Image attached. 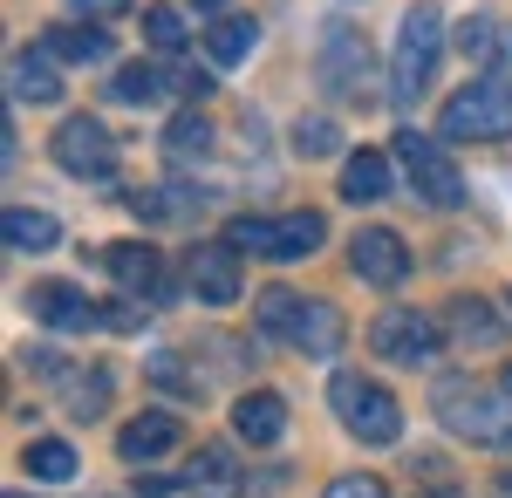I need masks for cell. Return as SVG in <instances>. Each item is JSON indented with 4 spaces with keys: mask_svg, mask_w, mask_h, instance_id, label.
Returning <instances> with one entry per match:
<instances>
[{
    "mask_svg": "<svg viewBox=\"0 0 512 498\" xmlns=\"http://www.w3.org/2000/svg\"><path fill=\"white\" fill-rule=\"evenodd\" d=\"M7 498H21V492H7Z\"/></svg>",
    "mask_w": 512,
    "mask_h": 498,
    "instance_id": "42",
    "label": "cell"
},
{
    "mask_svg": "<svg viewBox=\"0 0 512 498\" xmlns=\"http://www.w3.org/2000/svg\"><path fill=\"white\" fill-rule=\"evenodd\" d=\"M212 144H219V137H212V123H205L198 110H178L171 123H164V157H171V164H205Z\"/></svg>",
    "mask_w": 512,
    "mask_h": 498,
    "instance_id": "25",
    "label": "cell"
},
{
    "mask_svg": "<svg viewBox=\"0 0 512 498\" xmlns=\"http://www.w3.org/2000/svg\"><path fill=\"white\" fill-rule=\"evenodd\" d=\"M335 144H342V130H335L328 116H301V123H294V151L301 157H328Z\"/></svg>",
    "mask_w": 512,
    "mask_h": 498,
    "instance_id": "32",
    "label": "cell"
},
{
    "mask_svg": "<svg viewBox=\"0 0 512 498\" xmlns=\"http://www.w3.org/2000/svg\"><path fill=\"white\" fill-rule=\"evenodd\" d=\"M321 89H335V96H362L369 89V48H362V35H349V28L321 35Z\"/></svg>",
    "mask_w": 512,
    "mask_h": 498,
    "instance_id": "12",
    "label": "cell"
},
{
    "mask_svg": "<svg viewBox=\"0 0 512 498\" xmlns=\"http://www.w3.org/2000/svg\"><path fill=\"white\" fill-rule=\"evenodd\" d=\"M301 294H287V287H267V294H260V328H267V335H280V342H294V321H301Z\"/></svg>",
    "mask_w": 512,
    "mask_h": 498,
    "instance_id": "30",
    "label": "cell"
},
{
    "mask_svg": "<svg viewBox=\"0 0 512 498\" xmlns=\"http://www.w3.org/2000/svg\"><path fill=\"white\" fill-rule=\"evenodd\" d=\"M321 498H390V485H383L376 471H342V478H328Z\"/></svg>",
    "mask_w": 512,
    "mask_h": 498,
    "instance_id": "34",
    "label": "cell"
},
{
    "mask_svg": "<svg viewBox=\"0 0 512 498\" xmlns=\"http://www.w3.org/2000/svg\"><path fill=\"white\" fill-rule=\"evenodd\" d=\"M437 137L444 144H499V137H512V82L485 76L472 89H458L437 116Z\"/></svg>",
    "mask_w": 512,
    "mask_h": 498,
    "instance_id": "3",
    "label": "cell"
},
{
    "mask_svg": "<svg viewBox=\"0 0 512 498\" xmlns=\"http://www.w3.org/2000/svg\"><path fill=\"white\" fill-rule=\"evenodd\" d=\"M48 55H62V62H110V35H103V21H55L48 41H41Z\"/></svg>",
    "mask_w": 512,
    "mask_h": 498,
    "instance_id": "21",
    "label": "cell"
},
{
    "mask_svg": "<svg viewBox=\"0 0 512 498\" xmlns=\"http://www.w3.org/2000/svg\"><path fill=\"white\" fill-rule=\"evenodd\" d=\"M369 348L383 362H396V369H424V362H437V348H444V328H437L424 307H383L369 321Z\"/></svg>",
    "mask_w": 512,
    "mask_h": 498,
    "instance_id": "6",
    "label": "cell"
},
{
    "mask_svg": "<svg viewBox=\"0 0 512 498\" xmlns=\"http://www.w3.org/2000/svg\"><path fill=\"white\" fill-rule=\"evenodd\" d=\"M151 383H158V389H178V396H192V403L205 396V383H198L192 369H178V355H151Z\"/></svg>",
    "mask_w": 512,
    "mask_h": 498,
    "instance_id": "33",
    "label": "cell"
},
{
    "mask_svg": "<svg viewBox=\"0 0 512 498\" xmlns=\"http://www.w3.org/2000/svg\"><path fill=\"white\" fill-rule=\"evenodd\" d=\"M164 96H171V69H158V62H123L110 76V103H123V110H151Z\"/></svg>",
    "mask_w": 512,
    "mask_h": 498,
    "instance_id": "19",
    "label": "cell"
},
{
    "mask_svg": "<svg viewBox=\"0 0 512 498\" xmlns=\"http://www.w3.org/2000/svg\"><path fill=\"white\" fill-rule=\"evenodd\" d=\"M69 7H76V14H110L117 0H69Z\"/></svg>",
    "mask_w": 512,
    "mask_h": 498,
    "instance_id": "38",
    "label": "cell"
},
{
    "mask_svg": "<svg viewBox=\"0 0 512 498\" xmlns=\"http://www.w3.org/2000/svg\"><path fill=\"white\" fill-rule=\"evenodd\" d=\"M7 89H14V103H55V96H62L55 55H48V48H14V55H7Z\"/></svg>",
    "mask_w": 512,
    "mask_h": 498,
    "instance_id": "15",
    "label": "cell"
},
{
    "mask_svg": "<svg viewBox=\"0 0 512 498\" xmlns=\"http://www.w3.org/2000/svg\"><path fill=\"white\" fill-rule=\"evenodd\" d=\"M144 314H151L144 301H110V314H103V328H117V335H130V328H144Z\"/></svg>",
    "mask_w": 512,
    "mask_h": 498,
    "instance_id": "37",
    "label": "cell"
},
{
    "mask_svg": "<svg viewBox=\"0 0 512 498\" xmlns=\"http://www.w3.org/2000/svg\"><path fill=\"white\" fill-rule=\"evenodd\" d=\"M103 267H110V280H117L123 301H144V307L171 301V273H164L158 246H144V239H117V246H103Z\"/></svg>",
    "mask_w": 512,
    "mask_h": 498,
    "instance_id": "7",
    "label": "cell"
},
{
    "mask_svg": "<svg viewBox=\"0 0 512 498\" xmlns=\"http://www.w3.org/2000/svg\"><path fill=\"white\" fill-rule=\"evenodd\" d=\"M342 198H349V205H383V198H390V157L355 151L349 164H342Z\"/></svg>",
    "mask_w": 512,
    "mask_h": 498,
    "instance_id": "24",
    "label": "cell"
},
{
    "mask_svg": "<svg viewBox=\"0 0 512 498\" xmlns=\"http://www.w3.org/2000/svg\"><path fill=\"white\" fill-rule=\"evenodd\" d=\"M0 239H7V253H48L62 239V226L48 212H35V205H7L0 212Z\"/></svg>",
    "mask_w": 512,
    "mask_h": 498,
    "instance_id": "23",
    "label": "cell"
},
{
    "mask_svg": "<svg viewBox=\"0 0 512 498\" xmlns=\"http://www.w3.org/2000/svg\"><path fill=\"white\" fill-rule=\"evenodd\" d=\"M192 498H246V471L226 444H198L192 464H185V478H178Z\"/></svg>",
    "mask_w": 512,
    "mask_h": 498,
    "instance_id": "13",
    "label": "cell"
},
{
    "mask_svg": "<svg viewBox=\"0 0 512 498\" xmlns=\"http://www.w3.org/2000/svg\"><path fill=\"white\" fill-rule=\"evenodd\" d=\"M233 430L246 437V444H280V430H287V403H280L274 389L239 396V403H233Z\"/></svg>",
    "mask_w": 512,
    "mask_h": 498,
    "instance_id": "20",
    "label": "cell"
},
{
    "mask_svg": "<svg viewBox=\"0 0 512 498\" xmlns=\"http://www.w3.org/2000/svg\"><path fill=\"white\" fill-rule=\"evenodd\" d=\"M55 164L82 178V185H103L110 171H117V137L96 123V116H69L62 130H55Z\"/></svg>",
    "mask_w": 512,
    "mask_h": 498,
    "instance_id": "8",
    "label": "cell"
},
{
    "mask_svg": "<svg viewBox=\"0 0 512 498\" xmlns=\"http://www.w3.org/2000/svg\"><path fill=\"white\" fill-rule=\"evenodd\" d=\"M458 48H465V62H478V69H499V62H506L512 55V41H506V21H499V14H465V21H458Z\"/></svg>",
    "mask_w": 512,
    "mask_h": 498,
    "instance_id": "22",
    "label": "cell"
},
{
    "mask_svg": "<svg viewBox=\"0 0 512 498\" xmlns=\"http://www.w3.org/2000/svg\"><path fill=\"white\" fill-rule=\"evenodd\" d=\"M62 396H69V410H76L82 423H89V417H103V410H110V369H89V376H82V369H69Z\"/></svg>",
    "mask_w": 512,
    "mask_h": 498,
    "instance_id": "28",
    "label": "cell"
},
{
    "mask_svg": "<svg viewBox=\"0 0 512 498\" xmlns=\"http://www.w3.org/2000/svg\"><path fill=\"white\" fill-rule=\"evenodd\" d=\"M253 41H260V21H253V14H219V21L205 28V62H212V69H239V62L253 55Z\"/></svg>",
    "mask_w": 512,
    "mask_h": 498,
    "instance_id": "18",
    "label": "cell"
},
{
    "mask_svg": "<svg viewBox=\"0 0 512 498\" xmlns=\"http://www.w3.org/2000/svg\"><path fill=\"white\" fill-rule=\"evenodd\" d=\"M396 164H403V178H410V198H424V205H465V171L451 164V151L437 144V137H417V130H396Z\"/></svg>",
    "mask_w": 512,
    "mask_h": 498,
    "instance_id": "5",
    "label": "cell"
},
{
    "mask_svg": "<svg viewBox=\"0 0 512 498\" xmlns=\"http://www.w3.org/2000/svg\"><path fill=\"white\" fill-rule=\"evenodd\" d=\"M198 14H226V0H192Z\"/></svg>",
    "mask_w": 512,
    "mask_h": 498,
    "instance_id": "39",
    "label": "cell"
},
{
    "mask_svg": "<svg viewBox=\"0 0 512 498\" xmlns=\"http://www.w3.org/2000/svg\"><path fill=\"white\" fill-rule=\"evenodd\" d=\"M342 335H349V328H342V307L308 301V307H301V321H294V342H287V348H301L308 362H335V355H342Z\"/></svg>",
    "mask_w": 512,
    "mask_h": 498,
    "instance_id": "16",
    "label": "cell"
},
{
    "mask_svg": "<svg viewBox=\"0 0 512 498\" xmlns=\"http://www.w3.org/2000/svg\"><path fill=\"white\" fill-rule=\"evenodd\" d=\"M437 55H444V7L437 0H417L396 28V55H390V103L410 110L437 76Z\"/></svg>",
    "mask_w": 512,
    "mask_h": 498,
    "instance_id": "2",
    "label": "cell"
},
{
    "mask_svg": "<svg viewBox=\"0 0 512 498\" xmlns=\"http://www.w3.org/2000/svg\"><path fill=\"white\" fill-rule=\"evenodd\" d=\"M185 287L205 307H233L239 301V253L226 239H198L192 253H185Z\"/></svg>",
    "mask_w": 512,
    "mask_h": 498,
    "instance_id": "10",
    "label": "cell"
},
{
    "mask_svg": "<svg viewBox=\"0 0 512 498\" xmlns=\"http://www.w3.org/2000/svg\"><path fill=\"white\" fill-rule=\"evenodd\" d=\"M349 267H355V280H369V287H396V280L410 273V246H403L390 226H362L355 246H349Z\"/></svg>",
    "mask_w": 512,
    "mask_h": 498,
    "instance_id": "11",
    "label": "cell"
},
{
    "mask_svg": "<svg viewBox=\"0 0 512 498\" xmlns=\"http://www.w3.org/2000/svg\"><path fill=\"white\" fill-rule=\"evenodd\" d=\"M178 437H185V423L171 417V410H137L117 430V451H123V464H151L164 451H178Z\"/></svg>",
    "mask_w": 512,
    "mask_h": 498,
    "instance_id": "14",
    "label": "cell"
},
{
    "mask_svg": "<svg viewBox=\"0 0 512 498\" xmlns=\"http://www.w3.org/2000/svg\"><path fill=\"white\" fill-rule=\"evenodd\" d=\"M506 492H512V471H506Z\"/></svg>",
    "mask_w": 512,
    "mask_h": 498,
    "instance_id": "41",
    "label": "cell"
},
{
    "mask_svg": "<svg viewBox=\"0 0 512 498\" xmlns=\"http://www.w3.org/2000/svg\"><path fill=\"white\" fill-rule=\"evenodd\" d=\"M144 41L158 48V55H178L185 48V21H178V7H144Z\"/></svg>",
    "mask_w": 512,
    "mask_h": 498,
    "instance_id": "31",
    "label": "cell"
},
{
    "mask_svg": "<svg viewBox=\"0 0 512 498\" xmlns=\"http://www.w3.org/2000/svg\"><path fill=\"white\" fill-rule=\"evenodd\" d=\"M226 246H233V253H253V260H274V219L239 212L233 226H226Z\"/></svg>",
    "mask_w": 512,
    "mask_h": 498,
    "instance_id": "29",
    "label": "cell"
},
{
    "mask_svg": "<svg viewBox=\"0 0 512 498\" xmlns=\"http://www.w3.org/2000/svg\"><path fill=\"white\" fill-rule=\"evenodd\" d=\"M321 239H328V219L321 212H280L274 219V260H308V253H321Z\"/></svg>",
    "mask_w": 512,
    "mask_h": 498,
    "instance_id": "26",
    "label": "cell"
},
{
    "mask_svg": "<svg viewBox=\"0 0 512 498\" xmlns=\"http://www.w3.org/2000/svg\"><path fill=\"white\" fill-rule=\"evenodd\" d=\"M21 471L41 478V485H69V478H76V451H69L62 437H35V444L21 451Z\"/></svg>",
    "mask_w": 512,
    "mask_h": 498,
    "instance_id": "27",
    "label": "cell"
},
{
    "mask_svg": "<svg viewBox=\"0 0 512 498\" xmlns=\"http://www.w3.org/2000/svg\"><path fill=\"white\" fill-rule=\"evenodd\" d=\"M21 362H28V376H41V383H69V355H55V348H21Z\"/></svg>",
    "mask_w": 512,
    "mask_h": 498,
    "instance_id": "35",
    "label": "cell"
},
{
    "mask_svg": "<svg viewBox=\"0 0 512 498\" xmlns=\"http://www.w3.org/2000/svg\"><path fill=\"white\" fill-rule=\"evenodd\" d=\"M171 96H185V103H205V96H212V76H205V69H171Z\"/></svg>",
    "mask_w": 512,
    "mask_h": 498,
    "instance_id": "36",
    "label": "cell"
},
{
    "mask_svg": "<svg viewBox=\"0 0 512 498\" xmlns=\"http://www.w3.org/2000/svg\"><path fill=\"white\" fill-rule=\"evenodd\" d=\"M431 410L451 437H465L478 451H512V396L506 389L492 396V389L472 383V376H437Z\"/></svg>",
    "mask_w": 512,
    "mask_h": 498,
    "instance_id": "1",
    "label": "cell"
},
{
    "mask_svg": "<svg viewBox=\"0 0 512 498\" xmlns=\"http://www.w3.org/2000/svg\"><path fill=\"white\" fill-rule=\"evenodd\" d=\"M328 403H335V417H342V430H349L355 444H396L403 437V403L383 383L355 376V369L328 376Z\"/></svg>",
    "mask_w": 512,
    "mask_h": 498,
    "instance_id": "4",
    "label": "cell"
},
{
    "mask_svg": "<svg viewBox=\"0 0 512 498\" xmlns=\"http://www.w3.org/2000/svg\"><path fill=\"white\" fill-rule=\"evenodd\" d=\"M499 389H506V396H512V362H506V376H499Z\"/></svg>",
    "mask_w": 512,
    "mask_h": 498,
    "instance_id": "40",
    "label": "cell"
},
{
    "mask_svg": "<svg viewBox=\"0 0 512 498\" xmlns=\"http://www.w3.org/2000/svg\"><path fill=\"white\" fill-rule=\"evenodd\" d=\"M28 314H35L41 328H55V335H89V328H103V307L89 301L82 287H69V280H35V287H28Z\"/></svg>",
    "mask_w": 512,
    "mask_h": 498,
    "instance_id": "9",
    "label": "cell"
},
{
    "mask_svg": "<svg viewBox=\"0 0 512 498\" xmlns=\"http://www.w3.org/2000/svg\"><path fill=\"white\" fill-rule=\"evenodd\" d=\"M444 335L458 348H499V335H506V321L492 314V301H478V294H465V301H451V314H444Z\"/></svg>",
    "mask_w": 512,
    "mask_h": 498,
    "instance_id": "17",
    "label": "cell"
}]
</instances>
